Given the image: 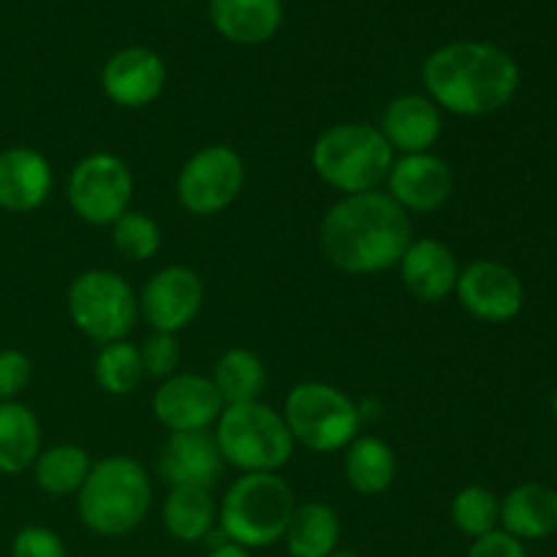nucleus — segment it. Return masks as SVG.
I'll use <instances>...</instances> for the list:
<instances>
[{
  "label": "nucleus",
  "instance_id": "30",
  "mask_svg": "<svg viewBox=\"0 0 557 557\" xmlns=\"http://www.w3.org/2000/svg\"><path fill=\"white\" fill-rule=\"evenodd\" d=\"M112 243L120 256L128 261H150L156 259L163 245L161 226L152 215L139 210H128L112 223Z\"/></svg>",
  "mask_w": 557,
  "mask_h": 557
},
{
  "label": "nucleus",
  "instance_id": "18",
  "mask_svg": "<svg viewBox=\"0 0 557 557\" xmlns=\"http://www.w3.org/2000/svg\"><path fill=\"white\" fill-rule=\"evenodd\" d=\"M223 457L218 451L215 435L210 430L199 433H169L158 455V476L169 487H210L223 471Z\"/></svg>",
  "mask_w": 557,
  "mask_h": 557
},
{
  "label": "nucleus",
  "instance_id": "29",
  "mask_svg": "<svg viewBox=\"0 0 557 557\" xmlns=\"http://www.w3.org/2000/svg\"><path fill=\"white\" fill-rule=\"evenodd\" d=\"M451 525L468 539H482L498 531L500 525V498L482 484H468L451 498L449 506Z\"/></svg>",
  "mask_w": 557,
  "mask_h": 557
},
{
  "label": "nucleus",
  "instance_id": "10",
  "mask_svg": "<svg viewBox=\"0 0 557 557\" xmlns=\"http://www.w3.org/2000/svg\"><path fill=\"white\" fill-rule=\"evenodd\" d=\"M245 188V161L234 147L207 145L183 163L177 174V201L196 218L228 210Z\"/></svg>",
  "mask_w": 557,
  "mask_h": 557
},
{
  "label": "nucleus",
  "instance_id": "14",
  "mask_svg": "<svg viewBox=\"0 0 557 557\" xmlns=\"http://www.w3.org/2000/svg\"><path fill=\"white\" fill-rule=\"evenodd\" d=\"M386 194L408 212L428 215L441 210L455 194V172L435 152H413L395 158L386 177Z\"/></svg>",
  "mask_w": 557,
  "mask_h": 557
},
{
  "label": "nucleus",
  "instance_id": "34",
  "mask_svg": "<svg viewBox=\"0 0 557 557\" xmlns=\"http://www.w3.org/2000/svg\"><path fill=\"white\" fill-rule=\"evenodd\" d=\"M466 557H528L525 542L509 536L506 531H493L482 539H473Z\"/></svg>",
  "mask_w": 557,
  "mask_h": 557
},
{
  "label": "nucleus",
  "instance_id": "32",
  "mask_svg": "<svg viewBox=\"0 0 557 557\" xmlns=\"http://www.w3.org/2000/svg\"><path fill=\"white\" fill-rule=\"evenodd\" d=\"M33 381V362L20 348H0V403H11Z\"/></svg>",
  "mask_w": 557,
  "mask_h": 557
},
{
  "label": "nucleus",
  "instance_id": "16",
  "mask_svg": "<svg viewBox=\"0 0 557 557\" xmlns=\"http://www.w3.org/2000/svg\"><path fill=\"white\" fill-rule=\"evenodd\" d=\"M397 270L406 292L424 305H438L451 297L460 277L455 250L435 237H413Z\"/></svg>",
  "mask_w": 557,
  "mask_h": 557
},
{
  "label": "nucleus",
  "instance_id": "28",
  "mask_svg": "<svg viewBox=\"0 0 557 557\" xmlns=\"http://www.w3.org/2000/svg\"><path fill=\"white\" fill-rule=\"evenodd\" d=\"M92 375L107 395H134L145 381L139 346L131 341H114L101 346L96 354V362H92Z\"/></svg>",
  "mask_w": 557,
  "mask_h": 557
},
{
  "label": "nucleus",
  "instance_id": "1",
  "mask_svg": "<svg viewBox=\"0 0 557 557\" xmlns=\"http://www.w3.org/2000/svg\"><path fill=\"white\" fill-rule=\"evenodd\" d=\"M413 243L411 215L386 190L343 196L321 218L319 245L332 267L375 275L400 264Z\"/></svg>",
  "mask_w": 557,
  "mask_h": 557
},
{
  "label": "nucleus",
  "instance_id": "37",
  "mask_svg": "<svg viewBox=\"0 0 557 557\" xmlns=\"http://www.w3.org/2000/svg\"><path fill=\"white\" fill-rule=\"evenodd\" d=\"M553 411H555V417H557V392L553 395Z\"/></svg>",
  "mask_w": 557,
  "mask_h": 557
},
{
  "label": "nucleus",
  "instance_id": "23",
  "mask_svg": "<svg viewBox=\"0 0 557 557\" xmlns=\"http://www.w3.org/2000/svg\"><path fill=\"white\" fill-rule=\"evenodd\" d=\"M283 542L292 557H330L341 542V517L321 500L297 504Z\"/></svg>",
  "mask_w": 557,
  "mask_h": 557
},
{
  "label": "nucleus",
  "instance_id": "26",
  "mask_svg": "<svg viewBox=\"0 0 557 557\" xmlns=\"http://www.w3.org/2000/svg\"><path fill=\"white\" fill-rule=\"evenodd\" d=\"M212 384L221 395L223 406L261 400L267 389V368L256 351L245 346H232L218 357L212 368Z\"/></svg>",
  "mask_w": 557,
  "mask_h": 557
},
{
  "label": "nucleus",
  "instance_id": "6",
  "mask_svg": "<svg viewBox=\"0 0 557 557\" xmlns=\"http://www.w3.org/2000/svg\"><path fill=\"white\" fill-rule=\"evenodd\" d=\"M212 435L223 462L243 473H277L297 449L283 413L261 400L223 408Z\"/></svg>",
  "mask_w": 557,
  "mask_h": 557
},
{
  "label": "nucleus",
  "instance_id": "33",
  "mask_svg": "<svg viewBox=\"0 0 557 557\" xmlns=\"http://www.w3.org/2000/svg\"><path fill=\"white\" fill-rule=\"evenodd\" d=\"M11 557H69L65 544L52 528L27 525L11 542Z\"/></svg>",
  "mask_w": 557,
  "mask_h": 557
},
{
  "label": "nucleus",
  "instance_id": "21",
  "mask_svg": "<svg viewBox=\"0 0 557 557\" xmlns=\"http://www.w3.org/2000/svg\"><path fill=\"white\" fill-rule=\"evenodd\" d=\"M210 20L223 38L243 47L270 41L283 22L281 0H210Z\"/></svg>",
  "mask_w": 557,
  "mask_h": 557
},
{
  "label": "nucleus",
  "instance_id": "4",
  "mask_svg": "<svg viewBox=\"0 0 557 557\" xmlns=\"http://www.w3.org/2000/svg\"><path fill=\"white\" fill-rule=\"evenodd\" d=\"M395 150L381 128L368 123H337L321 131L310 150L315 177L343 196L379 190L389 177Z\"/></svg>",
  "mask_w": 557,
  "mask_h": 557
},
{
  "label": "nucleus",
  "instance_id": "2",
  "mask_svg": "<svg viewBox=\"0 0 557 557\" xmlns=\"http://www.w3.org/2000/svg\"><path fill=\"white\" fill-rule=\"evenodd\" d=\"M428 98L457 117H487L509 107L520 87V65L487 41H455L422 65Z\"/></svg>",
  "mask_w": 557,
  "mask_h": 557
},
{
  "label": "nucleus",
  "instance_id": "27",
  "mask_svg": "<svg viewBox=\"0 0 557 557\" xmlns=\"http://www.w3.org/2000/svg\"><path fill=\"white\" fill-rule=\"evenodd\" d=\"M90 468L92 460L87 449L76 444H58L41 449V455L33 462V479L41 493L52 495V498H65V495L79 493Z\"/></svg>",
  "mask_w": 557,
  "mask_h": 557
},
{
  "label": "nucleus",
  "instance_id": "24",
  "mask_svg": "<svg viewBox=\"0 0 557 557\" xmlns=\"http://www.w3.org/2000/svg\"><path fill=\"white\" fill-rule=\"evenodd\" d=\"M41 455V422L20 400L0 403V473H16L33 468Z\"/></svg>",
  "mask_w": 557,
  "mask_h": 557
},
{
  "label": "nucleus",
  "instance_id": "11",
  "mask_svg": "<svg viewBox=\"0 0 557 557\" xmlns=\"http://www.w3.org/2000/svg\"><path fill=\"white\" fill-rule=\"evenodd\" d=\"M455 297L473 319L484 324H506L522 313L525 286L504 261L476 259L460 270Z\"/></svg>",
  "mask_w": 557,
  "mask_h": 557
},
{
  "label": "nucleus",
  "instance_id": "31",
  "mask_svg": "<svg viewBox=\"0 0 557 557\" xmlns=\"http://www.w3.org/2000/svg\"><path fill=\"white\" fill-rule=\"evenodd\" d=\"M141 368H145V379L166 381L169 375L177 373L180 359H183V348H180L177 335L169 332H150L145 341L139 343Z\"/></svg>",
  "mask_w": 557,
  "mask_h": 557
},
{
  "label": "nucleus",
  "instance_id": "22",
  "mask_svg": "<svg viewBox=\"0 0 557 557\" xmlns=\"http://www.w3.org/2000/svg\"><path fill=\"white\" fill-rule=\"evenodd\" d=\"M343 451V473L354 493L384 495L395 484L397 457L384 438L359 433Z\"/></svg>",
  "mask_w": 557,
  "mask_h": 557
},
{
  "label": "nucleus",
  "instance_id": "5",
  "mask_svg": "<svg viewBox=\"0 0 557 557\" xmlns=\"http://www.w3.org/2000/svg\"><path fill=\"white\" fill-rule=\"evenodd\" d=\"M297 509L292 487L277 473H243L218 506V525L228 542L264 549L281 542Z\"/></svg>",
  "mask_w": 557,
  "mask_h": 557
},
{
  "label": "nucleus",
  "instance_id": "19",
  "mask_svg": "<svg viewBox=\"0 0 557 557\" xmlns=\"http://www.w3.org/2000/svg\"><path fill=\"white\" fill-rule=\"evenodd\" d=\"M379 128L392 150L400 156H413V152H433L444 131V117L428 96L406 92L389 101Z\"/></svg>",
  "mask_w": 557,
  "mask_h": 557
},
{
  "label": "nucleus",
  "instance_id": "17",
  "mask_svg": "<svg viewBox=\"0 0 557 557\" xmlns=\"http://www.w3.org/2000/svg\"><path fill=\"white\" fill-rule=\"evenodd\" d=\"M52 185V163L36 147L16 145L0 150V210L16 215L38 210L47 205Z\"/></svg>",
  "mask_w": 557,
  "mask_h": 557
},
{
  "label": "nucleus",
  "instance_id": "20",
  "mask_svg": "<svg viewBox=\"0 0 557 557\" xmlns=\"http://www.w3.org/2000/svg\"><path fill=\"white\" fill-rule=\"evenodd\" d=\"M500 531L520 542H542L557 533V490L525 482L500 498Z\"/></svg>",
  "mask_w": 557,
  "mask_h": 557
},
{
  "label": "nucleus",
  "instance_id": "3",
  "mask_svg": "<svg viewBox=\"0 0 557 557\" xmlns=\"http://www.w3.org/2000/svg\"><path fill=\"white\" fill-rule=\"evenodd\" d=\"M152 506V484L145 466L128 455H109L92 462L76 493V511L87 531L117 539L136 531Z\"/></svg>",
  "mask_w": 557,
  "mask_h": 557
},
{
  "label": "nucleus",
  "instance_id": "36",
  "mask_svg": "<svg viewBox=\"0 0 557 557\" xmlns=\"http://www.w3.org/2000/svg\"><path fill=\"white\" fill-rule=\"evenodd\" d=\"M330 557H362V555L354 553V549H335Z\"/></svg>",
  "mask_w": 557,
  "mask_h": 557
},
{
  "label": "nucleus",
  "instance_id": "9",
  "mask_svg": "<svg viewBox=\"0 0 557 557\" xmlns=\"http://www.w3.org/2000/svg\"><path fill=\"white\" fill-rule=\"evenodd\" d=\"M65 196L79 221L90 226H112L131 210L134 172L114 152H90L71 169Z\"/></svg>",
  "mask_w": 557,
  "mask_h": 557
},
{
  "label": "nucleus",
  "instance_id": "7",
  "mask_svg": "<svg viewBox=\"0 0 557 557\" xmlns=\"http://www.w3.org/2000/svg\"><path fill=\"white\" fill-rule=\"evenodd\" d=\"M281 413L294 441L315 455L343 451L362 433V411L357 403L324 381H302L294 386Z\"/></svg>",
  "mask_w": 557,
  "mask_h": 557
},
{
  "label": "nucleus",
  "instance_id": "25",
  "mask_svg": "<svg viewBox=\"0 0 557 557\" xmlns=\"http://www.w3.org/2000/svg\"><path fill=\"white\" fill-rule=\"evenodd\" d=\"M218 522V504L210 487H172L163 500V528L183 544L210 539Z\"/></svg>",
  "mask_w": 557,
  "mask_h": 557
},
{
  "label": "nucleus",
  "instance_id": "8",
  "mask_svg": "<svg viewBox=\"0 0 557 557\" xmlns=\"http://www.w3.org/2000/svg\"><path fill=\"white\" fill-rule=\"evenodd\" d=\"M65 305L76 330L98 346L125 341L139 321V297L114 270H87L76 275Z\"/></svg>",
  "mask_w": 557,
  "mask_h": 557
},
{
  "label": "nucleus",
  "instance_id": "13",
  "mask_svg": "<svg viewBox=\"0 0 557 557\" xmlns=\"http://www.w3.org/2000/svg\"><path fill=\"white\" fill-rule=\"evenodd\" d=\"M223 400L210 375L174 373L152 395V413L169 433L212 430L223 413Z\"/></svg>",
  "mask_w": 557,
  "mask_h": 557
},
{
  "label": "nucleus",
  "instance_id": "15",
  "mask_svg": "<svg viewBox=\"0 0 557 557\" xmlns=\"http://www.w3.org/2000/svg\"><path fill=\"white\" fill-rule=\"evenodd\" d=\"M103 96L123 109H145L166 87V63L147 47H125L103 63Z\"/></svg>",
  "mask_w": 557,
  "mask_h": 557
},
{
  "label": "nucleus",
  "instance_id": "35",
  "mask_svg": "<svg viewBox=\"0 0 557 557\" xmlns=\"http://www.w3.org/2000/svg\"><path fill=\"white\" fill-rule=\"evenodd\" d=\"M207 557H253V555H250V549H245V547H239V544L223 539L221 544H215V547L207 553Z\"/></svg>",
  "mask_w": 557,
  "mask_h": 557
},
{
  "label": "nucleus",
  "instance_id": "12",
  "mask_svg": "<svg viewBox=\"0 0 557 557\" xmlns=\"http://www.w3.org/2000/svg\"><path fill=\"white\" fill-rule=\"evenodd\" d=\"M205 305V283L190 267L169 264L158 270L145 283L139 294V319L152 326V332L180 335L194 324Z\"/></svg>",
  "mask_w": 557,
  "mask_h": 557
}]
</instances>
